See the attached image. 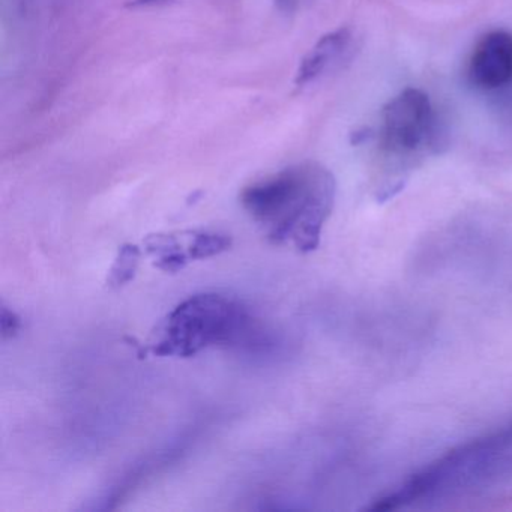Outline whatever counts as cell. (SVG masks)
I'll list each match as a JSON object with an SVG mask.
<instances>
[{
	"label": "cell",
	"mask_w": 512,
	"mask_h": 512,
	"mask_svg": "<svg viewBox=\"0 0 512 512\" xmlns=\"http://www.w3.org/2000/svg\"><path fill=\"white\" fill-rule=\"evenodd\" d=\"M337 182L331 170L314 161L295 164L248 185L241 205L275 245L292 244L311 253L331 217Z\"/></svg>",
	"instance_id": "cell-1"
},
{
	"label": "cell",
	"mask_w": 512,
	"mask_h": 512,
	"mask_svg": "<svg viewBox=\"0 0 512 512\" xmlns=\"http://www.w3.org/2000/svg\"><path fill=\"white\" fill-rule=\"evenodd\" d=\"M512 478V424L470 440L433 461L371 511H395L413 503L464 496Z\"/></svg>",
	"instance_id": "cell-2"
},
{
	"label": "cell",
	"mask_w": 512,
	"mask_h": 512,
	"mask_svg": "<svg viewBox=\"0 0 512 512\" xmlns=\"http://www.w3.org/2000/svg\"><path fill=\"white\" fill-rule=\"evenodd\" d=\"M253 335L256 323L241 299L229 293H197L158 322L146 341V352L190 358L209 347L250 343Z\"/></svg>",
	"instance_id": "cell-3"
},
{
	"label": "cell",
	"mask_w": 512,
	"mask_h": 512,
	"mask_svg": "<svg viewBox=\"0 0 512 512\" xmlns=\"http://www.w3.org/2000/svg\"><path fill=\"white\" fill-rule=\"evenodd\" d=\"M377 143L382 172L376 196L385 202L401 191L418 164L437 151V119L428 95L407 88L392 98L383 107Z\"/></svg>",
	"instance_id": "cell-4"
},
{
	"label": "cell",
	"mask_w": 512,
	"mask_h": 512,
	"mask_svg": "<svg viewBox=\"0 0 512 512\" xmlns=\"http://www.w3.org/2000/svg\"><path fill=\"white\" fill-rule=\"evenodd\" d=\"M467 77L475 88L494 91L512 83V34L488 32L470 56Z\"/></svg>",
	"instance_id": "cell-5"
},
{
	"label": "cell",
	"mask_w": 512,
	"mask_h": 512,
	"mask_svg": "<svg viewBox=\"0 0 512 512\" xmlns=\"http://www.w3.org/2000/svg\"><path fill=\"white\" fill-rule=\"evenodd\" d=\"M352 41L353 35L349 28L337 29L320 38L316 46L302 59L296 73V86L302 88L310 85L341 64L352 47Z\"/></svg>",
	"instance_id": "cell-6"
},
{
	"label": "cell",
	"mask_w": 512,
	"mask_h": 512,
	"mask_svg": "<svg viewBox=\"0 0 512 512\" xmlns=\"http://www.w3.org/2000/svg\"><path fill=\"white\" fill-rule=\"evenodd\" d=\"M146 253L154 259L155 268L169 274L181 272L190 256V232L154 233L143 241Z\"/></svg>",
	"instance_id": "cell-7"
},
{
	"label": "cell",
	"mask_w": 512,
	"mask_h": 512,
	"mask_svg": "<svg viewBox=\"0 0 512 512\" xmlns=\"http://www.w3.org/2000/svg\"><path fill=\"white\" fill-rule=\"evenodd\" d=\"M140 257L142 251L137 245L125 244L119 248L115 263L110 269L107 286L110 289H121L136 278L137 269H139Z\"/></svg>",
	"instance_id": "cell-8"
},
{
	"label": "cell",
	"mask_w": 512,
	"mask_h": 512,
	"mask_svg": "<svg viewBox=\"0 0 512 512\" xmlns=\"http://www.w3.org/2000/svg\"><path fill=\"white\" fill-rule=\"evenodd\" d=\"M232 245V236L227 233L212 232V230H191L190 232L191 260L220 256L224 251L230 250Z\"/></svg>",
	"instance_id": "cell-9"
},
{
	"label": "cell",
	"mask_w": 512,
	"mask_h": 512,
	"mask_svg": "<svg viewBox=\"0 0 512 512\" xmlns=\"http://www.w3.org/2000/svg\"><path fill=\"white\" fill-rule=\"evenodd\" d=\"M0 328H2V337L13 338L22 329V319L14 311L8 310L5 305H2Z\"/></svg>",
	"instance_id": "cell-10"
},
{
	"label": "cell",
	"mask_w": 512,
	"mask_h": 512,
	"mask_svg": "<svg viewBox=\"0 0 512 512\" xmlns=\"http://www.w3.org/2000/svg\"><path fill=\"white\" fill-rule=\"evenodd\" d=\"M169 0H130L128 7L130 8H143V7H155V5L166 4Z\"/></svg>",
	"instance_id": "cell-11"
},
{
	"label": "cell",
	"mask_w": 512,
	"mask_h": 512,
	"mask_svg": "<svg viewBox=\"0 0 512 512\" xmlns=\"http://www.w3.org/2000/svg\"><path fill=\"white\" fill-rule=\"evenodd\" d=\"M277 4L281 10H290V7L295 4V0H277Z\"/></svg>",
	"instance_id": "cell-12"
}]
</instances>
